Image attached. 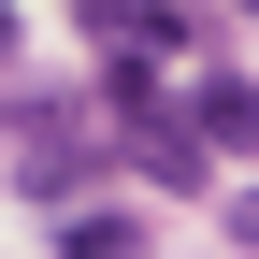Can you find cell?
I'll use <instances>...</instances> for the list:
<instances>
[{"mask_svg": "<svg viewBox=\"0 0 259 259\" xmlns=\"http://www.w3.org/2000/svg\"><path fill=\"white\" fill-rule=\"evenodd\" d=\"M0 44H15V15H0Z\"/></svg>", "mask_w": 259, "mask_h": 259, "instance_id": "cell-5", "label": "cell"}, {"mask_svg": "<svg viewBox=\"0 0 259 259\" xmlns=\"http://www.w3.org/2000/svg\"><path fill=\"white\" fill-rule=\"evenodd\" d=\"M231 245H259V187H245V202H231Z\"/></svg>", "mask_w": 259, "mask_h": 259, "instance_id": "cell-4", "label": "cell"}, {"mask_svg": "<svg viewBox=\"0 0 259 259\" xmlns=\"http://www.w3.org/2000/svg\"><path fill=\"white\" fill-rule=\"evenodd\" d=\"M72 158H87V115H72V101H29V115H15V173L44 187V202L72 187Z\"/></svg>", "mask_w": 259, "mask_h": 259, "instance_id": "cell-2", "label": "cell"}, {"mask_svg": "<svg viewBox=\"0 0 259 259\" xmlns=\"http://www.w3.org/2000/svg\"><path fill=\"white\" fill-rule=\"evenodd\" d=\"M173 130H187L202 158H259V87H245V72H202V87L173 101Z\"/></svg>", "mask_w": 259, "mask_h": 259, "instance_id": "cell-1", "label": "cell"}, {"mask_svg": "<svg viewBox=\"0 0 259 259\" xmlns=\"http://www.w3.org/2000/svg\"><path fill=\"white\" fill-rule=\"evenodd\" d=\"M44 245H58V259H144V216H130V202H58Z\"/></svg>", "mask_w": 259, "mask_h": 259, "instance_id": "cell-3", "label": "cell"}]
</instances>
